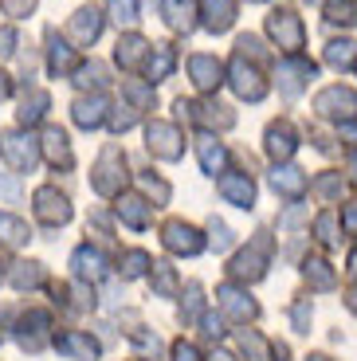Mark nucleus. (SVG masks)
Segmentation results:
<instances>
[{
  "mask_svg": "<svg viewBox=\"0 0 357 361\" xmlns=\"http://www.w3.org/2000/svg\"><path fill=\"white\" fill-rule=\"evenodd\" d=\"M71 67H75V51L52 36V51H47V71H52V75H67Z\"/></svg>",
  "mask_w": 357,
  "mask_h": 361,
  "instance_id": "29",
  "label": "nucleus"
},
{
  "mask_svg": "<svg viewBox=\"0 0 357 361\" xmlns=\"http://www.w3.org/2000/svg\"><path fill=\"white\" fill-rule=\"evenodd\" d=\"M0 154L8 157L12 169L28 173V169H36V161H40V145L32 142V134H24V130H4V134H0Z\"/></svg>",
  "mask_w": 357,
  "mask_h": 361,
  "instance_id": "3",
  "label": "nucleus"
},
{
  "mask_svg": "<svg viewBox=\"0 0 357 361\" xmlns=\"http://www.w3.org/2000/svg\"><path fill=\"white\" fill-rule=\"evenodd\" d=\"M326 63L334 71H349L357 63V44L353 39H334V44H326Z\"/></svg>",
  "mask_w": 357,
  "mask_h": 361,
  "instance_id": "25",
  "label": "nucleus"
},
{
  "mask_svg": "<svg viewBox=\"0 0 357 361\" xmlns=\"http://www.w3.org/2000/svg\"><path fill=\"white\" fill-rule=\"evenodd\" d=\"M173 47L169 44H153V51H150V63H145V71H150V82H161L165 75L173 71Z\"/></svg>",
  "mask_w": 357,
  "mask_h": 361,
  "instance_id": "27",
  "label": "nucleus"
},
{
  "mask_svg": "<svg viewBox=\"0 0 357 361\" xmlns=\"http://www.w3.org/2000/svg\"><path fill=\"white\" fill-rule=\"evenodd\" d=\"M59 350L71 353V357H79V361H95L99 345L90 342V338H83V334H63V338H59Z\"/></svg>",
  "mask_w": 357,
  "mask_h": 361,
  "instance_id": "28",
  "label": "nucleus"
},
{
  "mask_svg": "<svg viewBox=\"0 0 357 361\" xmlns=\"http://www.w3.org/2000/svg\"><path fill=\"white\" fill-rule=\"evenodd\" d=\"M330 24H357V0H326Z\"/></svg>",
  "mask_w": 357,
  "mask_h": 361,
  "instance_id": "30",
  "label": "nucleus"
},
{
  "mask_svg": "<svg viewBox=\"0 0 357 361\" xmlns=\"http://www.w3.org/2000/svg\"><path fill=\"white\" fill-rule=\"evenodd\" d=\"M114 59H118V67H122V71H138V67L150 59V44H145L142 36H122V39H118Z\"/></svg>",
  "mask_w": 357,
  "mask_h": 361,
  "instance_id": "17",
  "label": "nucleus"
},
{
  "mask_svg": "<svg viewBox=\"0 0 357 361\" xmlns=\"http://www.w3.org/2000/svg\"><path fill=\"white\" fill-rule=\"evenodd\" d=\"M271 189L283 192V197H303L306 192V173L295 165H275L271 169Z\"/></svg>",
  "mask_w": 357,
  "mask_h": 361,
  "instance_id": "19",
  "label": "nucleus"
},
{
  "mask_svg": "<svg viewBox=\"0 0 357 361\" xmlns=\"http://www.w3.org/2000/svg\"><path fill=\"white\" fill-rule=\"evenodd\" d=\"M314 110H318L322 118H334V122H353L357 118V94L346 87H326L314 99Z\"/></svg>",
  "mask_w": 357,
  "mask_h": 361,
  "instance_id": "4",
  "label": "nucleus"
},
{
  "mask_svg": "<svg viewBox=\"0 0 357 361\" xmlns=\"http://www.w3.org/2000/svg\"><path fill=\"white\" fill-rule=\"evenodd\" d=\"M228 82H232V90L240 94V99H248V102H259L263 94H267L263 75H259L243 55H236V59H232V67H228Z\"/></svg>",
  "mask_w": 357,
  "mask_h": 361,
  "instance_id": "5",
  "label": "nucleus"
},
{
  "mask_svg": "<svg viewBox=\"0 0 357 361\" xmlns=\"http://www.w3.org/2000/svg\"><path fill=\"white\" fill-rule=\"evenodd\" d=\"M36 216L44 220V224H67L71 220V200L63 197V192H55L52 185H44V189L36 192Z\"/></svg>",
  "mask_w": 357,
  "mask_h": 361,
  "instance_id": "9",
  "label": "nucleus"
},
{
  "mask_svg": "<svg viewBox=\"0 0 357 361\" xmlns=\"http://www.w3.org/2000/svg\"><path fill=\"white\" fill-rule=\"evenodd\" d=\"M197 154H200V169L212 173V177L224 169V161H228V149H224V145L216 142L212 134H205V137L197 142Z\"/></svg>",
  "mask_w": 357,
  "mask_h": 361,
  "instance_id": "22",
  "label": "nucleus"
},
{
  "mask_svg": "<svg viewBox=\"0 0 357 361\" xmlns=\"http://www.w3.org/2000/svg\"><path fill=\"white\" fill-rule=\"evenodd\" d=\"M341 220H346L349 235H357V204H346V208H341Z\"/></svg>",
  "mask_w": 357,
  "mask_h": 361,
  "instance_id": "48",
  "label": "nucleus"
},
{
  "mask_svg": "<svg viewBox=\"0 0 357 361\" xmlns=\"http://www.w3.org/2000/svg\"><path fill=\"white\" fill-rule=\"evenodd\" d=\"M134 110H126V114H114V118H110V126H114V130H130V126H134Z\"/></svg>",
  "mask_w": 357,
  "mask_h": 361,
  "instance_id": "47",
  "label": "nucleus"
},
{
  "mask_svg": "<svg viewBox=\"0 0 357 361\" xmlns=\"http://www.w3.org/2000/svg\"><path fill=\"white\" fill-rule=\"evenodd\" d=\"M267 36L275 39L283 51L298 55V47H303V39H306V27H303V20H298L291 8H275L267 16Z\"/></svg>",
  "mask_w": 357,
  "mask_h": 361,
  "instance_id": "2",
  "label": "nucleus"
},
{
  "mask_svg": "<svg viewBox=\"0 0 357 361\" xmlns=\"http://www.w3.org/2000/svg\"><path fill=\"white\" fill-rule=\"evenodd\" d=\"M173 361H197V350H193L188 342H177L173 345Z\"/></svg>",
  "mask_w": 357,
  "mask_h": 361,
  "instance_id": "45",
  "label": "nucleus"
},
{
  "mask_svg": "<svg viewBox=\"0 0 357 361\" xmlns=\"http://www.w3.org/2000/svg\"><path fill=\"white\" fill-rule=\"evenodd\" d=\"M12 283H16L20 290L36 287V283H44V271H40V263H20V271L12 275Z\"/></svg>",
  "mask_w": 357,
  "mask_h": 361,
  "instance_id": "35",
  "label": "nucleus"
},
{
  "mask_svg": "<svg viewBox=\"0 0 357 361\" xmlns=\"http://www.w3.org/2000/svg\"><path fill=\"white\" fill-rule=\"evenodd\" d=\"M153 287H157V295H165V298H173L177 295V271L169 267V263H153Z\"/></svg>",
  "mask_w": 357,
  "mask_h": 361,
  "instance_id": "31",
  "label": "nucleus"
},
{
  "mask_svg": "<svg viewBox=\"0 0 357 361\" xmlns=\"http://www.w3.org/2000/svg\"><path fill=\"white\" fill-rule=\"evenodd\" d=\"M52 99H47V90H28L24 102H20V126H36L40 118L47 114Z\"/></svg>",
  "mask_w": 357,
  "mask_h": 361,
  "instance_id": "23",
  "label": "nucleus"
},
{
  "mask_svg": "<svg viewBox=\"0 0 357 361\" xmlns=\"http://www.w3.org/2000/svg\"><path fill=\"white\" fill-rule=\"evenodd\" d=\"M118 216H122L130 228H145L150 216H153V204H145L142 197H122L118 200Z\"/></svg>",
  "mask_w": 357,
  "mask_h": 361,
  "instance_id": "24",
  "label": "nucleus"
},
{
  "mask_svg": "<svg viewBox=\"0 0 357 361\" xmlns=\"http://www.w3.org/2000/svg\"><path fill=\"white\" fill-rule=\"evenodd\" d=\"M306 279H310L318 290H330L334 283H338L334 271H330V263H322V259H306Z\"/></svg>",
  "mask_w": 357,
  "mask_h": 361,
  "instance_id": "33",
  "label": "nucleus"
},
{
  "mask_svg": "<svg viewBox=\"0 0 357 361\" xmlns=\"http://www.w3.org/2000/svg\"><path fill=\"white\" fill-rule=\"evenodd\" d=\"M145 267H150V255H145V252H126V259H122V275H126V279L142 275Z\"/></svg>",
  "mask_w": 357,
  "mask_h": 361,
  "instance_id": "37",
  "label": "nucleus"
},
{
  "mask_svg": "<svg viewBox=\"0 0 357 361\" xmlns=\"http://www.w3.org/2000/svg\"><path fill=\"white\" fill-rule=\"evenodd\" d=\"M291 318H295V330L303 334L306 326H310V302H298V307L291 310Z\"/></svg>",
  "mask_w": 357,
  "mask_h": 361,
  "instance_id": "44",
  "label": "nucleus"
},
{
  "mask_svg": "<svg viewBox=\"0 0 357 361\" xmlns=\"http://www.w3.org/2000/svg\"><path fill=\"white\" fill-rule=\"evenodd\" d=\"M346 302H349V310H353V314H357V290H353V295L346 298Z\"/></svg>",
  "mask_w": 357,
  "mask_h": 361,
  "instance_id": "51",
  "label": "nucleus"
},
{
  "mask_svg": "<svg viewBox=\"0 0 357 361\" xmlns=\"http://www.w3.org/2000/svg\"><path fill=\"white\" fill-rule=\"evenodd\" d=\"M75 82H79L83 90H87V87H95V90L107 87V67H102V63H83L79 71H75Z\"/></svg>",
  "mask_w": 357,
  "mask_h": 361,
  "instance_id": "34",
  "label": "nucleus"
},
{
  "mask_svg": "<svg viewBox=\"0 0 357 361\" xmlns=\"http://www.w3.org/2000/svg\"><path fill=\"white\" fill-rule=\"evenodd\" d=\"M220 307L228 310L236 322H248V318L259 314V307L251 302V295H243V290H236V287H220Z\"/></svg>",
  "mask_w": 357,
  "mask_h": 361,
  "instance_id": "21",
  "label": "nucleus"
},
{
  "mask_svg": "<svg viewBox=\"0 0 357 361\" xmlns=\"http://www.w3.org/2000/svg\"><path fill=\"white\" fill-rule=\"evenodd\" d=\"M8 90H12V82H8V75L0 71V99H8Z\"/></svg>",
  "mask_w": 357,
  "mask_h": 361,
  "instance_id": "50",
  "label": "nucleus"
},
{
  "mask_svg": "<svg viewBox=\"0 0 357 361\" xmlns=\"http://www.w3.org/2000/svg\"><path fill=\"white\" fill-rule=\"evenodd\" d=\"M16 44L20 36L12 32V27H0V59H8V55H16Z\"/></svg>",
  "mask_w": 357,
  "mask_h": 361,
  "instance_id": "43",
  "label": "nucleus"
},
{
  "mask_svg": "<svg viewBox=\"0 0 357 361\" xmlns=\"http://www.w3.org/2000/svg\"><path fill=\"white\" fill-rule=\"evenodd\" d=\"M110 16L118 24H134L138 20V0H110Z\"/></svg>",
  "mask_w": 357,
  "mask_h": 361,
  "instance_id": "36",
  "label": "nucleus"
},
{
  "mask_svg": "<svg viewBox=\"0 0 357 361\" xmlns=\"http://www.w3.org/2000/svg\"><path fill=\"white\" fill-rule=\"evenodd\" d=\"M200 24L208 27V32H228L232 27V20H236V0H200Z\"/></svg>",
  "mask_w": 357,
  "mask_h": 361,
  "instance_id": "14",
  "label": "nucleus"
},
{
  "mask_svg": "<svg viewBox=\"0 0 357 361\" xmlns=\"http://www.w3.org/2000/svg\"><path fill=\"white\" fill-rule=\"evenodd\" d=\"M4 4V16H12V20H24L28 12L36 8V0H0Z\"/></svg>",
  "mask_w": 357,
  "mask_h": 361,
  "instance_id": "39",
  "label": "nucleus"
},
{
  "mask_svg": "<svg viewBox=\"0 0 357 361\" xmlns=\"http://www.w3.org/2000/svg\"><path fill=\"white\" fill-rule=\"evenodd\" d=\"M71 263L83 279H102V275H107V259H102L99 252H90V247H79V252L71 255Z\"/></svg>",
  "mask_w": 357,
  "mask_h": 361,
  "instance_id": "26",
  "label": "nucleus"
},
{
  "mask_svg": "<svg viewBox=\"0 0 357 361\" xmlns=\"http://www.w3.org/2000/svg\"><path fill=\"white\" fill-rule=\"evenodd\" d=\"M126 94L138 102V106H153V87H142V82H126Z\"/></svg>",
  "mask_w": 357,
  "mask_h": 361,
  "instance_id": "38",
  "label": "nucleus"
},
{
  "mask_svg": "<svg viewBox=\"0 0 357 361\" xmlns=\"http://www.w3.org/2000/svg\"><path fill=\"white\" fill-rule=\"evenodd\" d=\"M67 36H71L79 47H90L95 39L102 36V16L95 8H79L71 16V24H67Z\"/></svg>",
  "mask_w": 357,
  "mask_h": 361,
  "instance_id": "11",
  "label": "nucleus"
},
{
  "mask_svg": "<svg viewBox=\"0 0 357 361\" xmlns=\"http://www.w3.org/2000/svg\"><path fill=\"white\" fill-rule=\"evenodd\" d=\"M349 169H353V177H357V154H353V157H349Z\"/></svg>",
  "mask_w": 357,
  "mask_h": 361,
  "instance_id": "52",
  "label": "nucleus"
},
{
  "mask_svg": "<svg viewBox=\"0 0 357 361\" xmlns=\"http://www.w3.org/2000/svg\"><path fill=\"white\" fill-rule=\"evenodd\" d=\"M310 4H318V0H310Z\"/></svg>",
  "mask_w": 357,
  "mask_h": 361,
  "instance_id": "55",
  "label": "nucleus"
},
{
  "mask_svg": "<svg viewBox=\"0 0 357 361\" xmlns=\"http://www.w3.org/2000/svg\"><path fill=\"white\" fill-rule=\"evenodd\" d=\"M220 197L236 208H251L255 204V185L243 173H228V177H220Z\"/></svg>",
  "mask_w": 357,
  "mask_h": 361,
  "instance_id": "13",
  "label": "nucleus"
},
{
  "mask_svg": "<svg viewBox=\"0 0 357 361\" xmlns=\"http://www.w3.org/2000/svg\"><path fill=\"white\" fill-rule=\"evenodd\" d=\"M165 247H169V252L197 255L200 247H205V240H200V232H197L193 224H181V220H169V224H165Z\"/></svg>",
  "mask_w": 357,
  "mask_h": 361,
  "instance_id": "12",
  "label": "nucleus"
},
{
  "mask_svg": "<svg viewBox=\"0 0 357 361\" xmlns=\"http://www.w3.org/2000/svg\"><path fill=\"white\" fill-rule=\"evenodd\" d=\"M306 79H314V63H310V59H303V55H291L286 63H279V90H283L286 99L303 94Z\"/></svg>",
  "mask_w": 357,
  "mask_h": 361,
  "instance_id": "8",
  "label": "nucleus"
},
{
  "mask_svg": "<svg viewBox=\"0 0 357 361\" xmlns=\"http://www.w3.org/2000/svg\"><path fill=\"white\" fill-rule=\"evenodd\" d=\"M188 79L197 90H216L224 82V63L216 55H193L188 59Z\"/></svg>",
  "mask_w": 357,
  "mask_h": 361,
  "instance_id": "10",
  "label": "nucleus"
},
{
  "mask_svg": "<svg viewBox=\"0 0 357 361\" xmlns=\"http://www.w3.org/2000/svg\"><path fill=\"white\" fill-rule=\"evenodd\" d=\"M295 149H298V137H295V130H291V122H271L267 126V154L275 157V161H286Z\"/></svg>",
  "mask_w": 357,
  "mask_h": 361,
  "instance_id": "15",
  "label": "nucleus"
},
{
  "mask_svg": "<svg viewBox=\"0 0 357 361\" xmlns=\"http://www.w3.org/2000/svg\"><path fill=\"white\" fill-rule=\"evenodd\" d=\"M341 137H349L357 145V122H341Z\"/></svg>",
  "mask_w": 357,
  "mask_h": 361,
  "instance_id": "49",
  "label": "nucleus"
},
{
  "mask_svg": "<svg viewBox=\"0 0 357 361\" xmlns=\"http://www.w3.org/2000/svg\"><path fill=\"white\" fill-rule=\"evenodd\" d=\"M306 361H330V357H322V353H314V357H306Z\"/></svg>",
  "mask_w": 357,
  "mask_h": 361,
  "instance_id": "54",
  "label": "nucleus"
},
{
  "mask_svg": "<svg viewBox=\"0 0 357 361\" xmlns=\"http://www.w3.org/2000/svg\"><path fill=\"white\" fill-rule=\"evenodd\" d=\"M90 185H95V192H102V197H114V192H122L126 185V157L118 145H107L99 154V165H95V173H90Z\"/></svg>",
  "mask_w": 357,
  "mask_h": 361,
  "instance_id": "1",
  "label": "nucleus"
},
{
  "mask_svg": "<svg viewBox=\"0 0 357 361\" xmlns=\"http://www.w3.org/2000/svg\"><path fill=\"white\" fill-rule=\"evenodd\" d=\"M267 255H271V240L259 232L255 244L232 259V275H236V279H259V275L267 271Z\"/></svg>",
  "mask_w": 357,
  "mask_h": 361,
  "instance_id": "7",
  "label": "nucleus"
},
{
  "mask_svg": "<svg viewBox=\"0 0 357 361\" xmlns=\"http://www.w3.org/2000/svg\"><path fill=\"white\" fill-rule=\"evenodd\" d=\"M145 137H150V154L161 157V161H177V157L185 154V137H181V130L169 126V122H150Z\"/></svg>",
  "mask_w": 357,
  "mask_h": 361,
  "instance_id": "6",
  "label": "nucleus"
},
{
  "mask_svg": "<svg viewBox=\"0 0 357 361\" xmlns=\"http://www.w3.org/2000/svg\"><path fill=\"white\" fill-rule=\"evenodd\" d=\"M212 244H216V252H228V247H232V232H228V224H220V220H212Z\"/></svg>",
  "mask_w": 357,
  "mask_h": 361,
  "instance_id": "41",
  "label": "nucleus"
},
{
  "mask_svg": "<svg viewBox=\"0 0 357 361\" xmlns=\"http://www.w3.org/2000/svg\"><path fill=\"white\" fill-rule=\"evenodd\" d=\"M107 99L102 94H90V99H75V106H71V118L79 122L83 130H95V126H102L107 122Z\"/></svg>",
  "mask_w": 357,
  "mask_h": 361,
  "instance_id": "16",
  "label": "nucleus"
},
{
  "mask_svg": "<svg viewBox=\"0 0 357 361\" xmlns=\"http://www.w3.org/2000/svg\"><path fill=\"white\" fill-rule=\"evenodd\" d=\"M44 154H47V161L55 165V169H71V161H75V154H71V142H67V134H63L59 126H52L44 134Z\"/></svg>",
  "mask_w": 357,
  "mask_h": 361,
  "instance_id": "18",
  "label": "nucleus"
},
{
  "mask_svg": "<svg viewBox=\"0 0 357 361\" xmlns=\"http://www.w3.org/2000/svg\"><path fill=\"white\" fill-rule=\"evenodd\" d=\"M0 240H4V244H24L28 240V224L24 220H16V216H4V212H0Z\"/></svg>",
  "mask_w": 357,
  "mask_h": 361,
  "instance_id": "32",
  "label": "nucleus"
},
{
  "mask_svg": "<svg viewBox=\"0 0 357 361\" xmlns=\"http://www.w3.org/2000/svg\"><path fill=\"white\" fill-rule=\"evenodd\" d=\"M212 361H236V357H228V353H216V357Z\"/></svg>",
  "mask_w": 357,
  "mask_h": 361,
  "instance_id": "53",
  "label": "nucleus"
},
{
  "mask_svg": "<svg viewBox=\"0 0 357 361\" xmlns=\"http://www.w3.org/2000/svg\"><path fill=\"white\" fill-rule=\"evenodd\" d=\"M0 197H4V200H20V185H16V180H8V177H0Z\"/></svg>",
  "mask_w": 357,
  "mask_h": 361,
  "instance_id": "46",
  "label": "nucleus"
},
{
  "mask_svg": "<svg viewBox=\"0 0 357 361\" xmlns=\"http://www.w3.org/2000/svg\"><path fill=\"white\" fill-rule=\"evenodd\" d=\"M318 240H322L326 247L338 240V235H334V212H322V216H318Z\"/></svg>",
  "mask_w": 357,
  "mask_h": 361,
  "instance_id": "42",
  "label": "nucleus"
},
{
  "mask_svg": "<svg viewBox=\"0 0 357 361\" xmlns=\"http://www.w3.org/2000/svg\"><path fill=\"white\" fill-rule=\"evenodd\" d=\"M161 12H165V24L177 27V32H193L197 27V0H165Z\"/></svg>",
  "mask_w": 357,
  "mask_h": 361,
  "instance_id": "20",
  "label": "nucleus"
},
{
  "mask_svg": "<svg viewBox=\"0 0 357 361\" xmlns=\"http://www.w3.org/2000/svg\"><path fill=\"white\" fill-rule=\"evenodd\" d=\"M314 189H318L326 200H334L341 189H346V180H341V177H318V185H314Z\"/></svg>",
  "mask_w": 357,
  "mask_h": 361,
  "instance_id": "40",
  "label": "nucleus"
}]
</instances>
